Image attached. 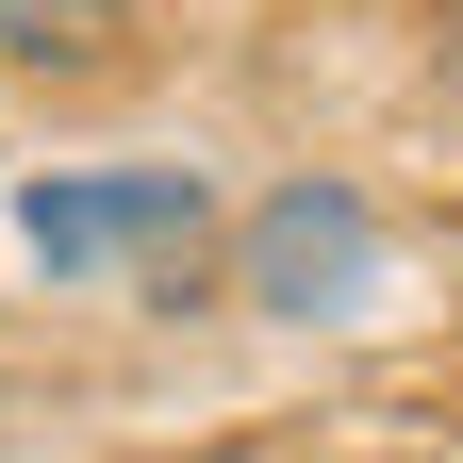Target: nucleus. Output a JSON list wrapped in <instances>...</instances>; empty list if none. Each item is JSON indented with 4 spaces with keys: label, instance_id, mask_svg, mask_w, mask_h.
Wrapping results in <instances>:
<instances>
[{
    "label": "nucleus",
    "instance_id": "4",
    "mask_svg": "<svg viewBox=\"0 0 463 463\" xmlns=\"http://www.w3.org/2000/svg\"><path fill=\"white\" fill-rule=\"evenodd\" d=\"M447 83H463V0H447Z\"/></svg>",
    "mask_w": 463,
    "mask_h": 463
},
{
    "label": "nucleus",
    "instance_id": "5",
    "mask_svg": "<svg viewBox=\"0 0 463 463\" xmlns=\"http://www.w3.org/2000/svg\"><path fill=\"white\" fill-rule=\"evenodd\" d=\"M199 463H281V447H199Z\"/></svg>",
    "mask_w": 463,
    "mask_h": 463
},
{
    "label": "nucleus",
    "instance_id": "1",
    "mask_svg": "<svg viewBox=\"0 0 463 463\" xmlns=\"http://www.w3.org/2000/svg\"><path fill=\"white\" fill-rule=\"evenodd\" d=\"M17 249L50 281H99L116 249H215V183L199 165H50V183H17Z\"/></svg>",
    "mask_w": 463,
    "mask_h": 463
},
{
    "label": "nucleus",
    "instance_id": "6",
    "mask_svg": "<svg viewBox=\"0 0 463 463\" xmlns=\"http://www.w3.org/2000/svg\"><path fill=\"white\" fill-rule=\"evenodd\" d=\"M0 67H17V50H0Z\"/></svg>",
    "mask_w": 463,
    "mask_h": 463
},
{
    "label": "nucleus",
    "instance_id": "3",
    "mask_svg": "<svg viewBox=\"0 0 463 463\" xmlns=\"http://www.w3.org/2000/svg\"><path fill=\"white\" fill-rule=\"evenodd\" d=\"M116 33H133V0H0L17 67H116Z\"/></svg>",
    "mask_w": 463,
    "mask_h": 463
},
{
    "label": "nucleus",
    "instance_id": "2",
    "mask_svg": "<svg viewBox=\"0 0 463 463\" xmlns=\"http://www.w3.org/2000/svg\"><path fill=\"white\" fill-rule=\"evenodd\" d=\"M364 281H381V199L331 183V165H298L281 199L232 215V298L249 315H347Z\"/></svg>",
    "mask_w": 463,
    "mask_h": 463
}]
</instances>
